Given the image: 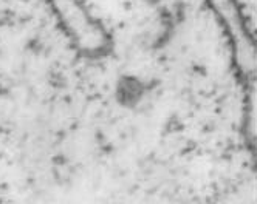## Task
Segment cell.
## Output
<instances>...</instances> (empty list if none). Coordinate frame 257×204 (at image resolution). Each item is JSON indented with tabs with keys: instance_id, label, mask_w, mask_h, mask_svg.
Returning <instances> with one entry per match:
<instances>
[{
	"instance_id": "obj_1",
	"label": "cell",
	"mask_w": 257,
	"mask_h": 204,
	"mask_svg": "<svg viewBox=\"0 0 257 204\" xmlns=\"http://www.w3.org/2000/svg\"><path fill=\"white\" fill-rule=\"evenodd\" d=\"M0 204H4V201H2V199H0Z\"/></svg>"
}]
</instances>
